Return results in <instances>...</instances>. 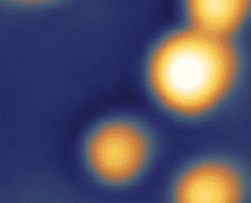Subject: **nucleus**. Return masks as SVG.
Returning <instances> with one entry per match:
<instances>
[{
	"mask_svg": "<svg viewBox=\"0 0 251 203\" xmlns=\"http://www.w3.org/2000/svg\"><path fill=\"white\" fill-rule=\"evenodd\" d=\"M249 75L247 42L203 33L181 22L149 44L140 68L152 107L186 126L222 116L239 99Z\"/></svg>",
	"mask_w": 251,
	"mask_h": 203,
	"instance_id": "f257e3e1",
	"label": "nucleus"
},
{
	"mask_svg": "<svg viewBox=\"0 0 251 203\" xmlns=\"http://www.w3.org/2000/svg\"><path fill=\"white\" fill-rule=\"evenodd\" d=\"M181 23L221 38L245 41L251 31V0H179Z\"/></svg>",
	"mask_w": 251,
	"mask_h": 203,
	"instance_id": "20e7f679",
	"label": "nucleus"
},
{
	"mask_svg": "<svg viewBox=\"0 0 251 203\" xmlns=\"http://www.w3.org/2000/svg\"><path fill=\"white\" fill-rule=\"evenodd\" d=\"M161 151L162 138L149 119L131 110H114L83 129L77 158L93 185L108 192H124L151 174Z\"/></svg>",
	"mask_w": 251,
	"mask_h": 203,
	"instance_id": "f03ea898",
	"label": "nucleus"
},
{
	"mask_svg": "<svg viewBox=\"0 0 251 203\" xmlns=\"http://www.w3.org/2000/svg\"><path fill=\"white\" fill-rule=\"evenodd\" d=\"M64 0H2V2L9 4L15 9L24 10H42L56 6Z\"/></svg>",
	"mask_w": 251,
	"mask_h": 203,
	"instance_id": "39448f33",
	"label": "nucleus"
},
{
	"mask_svg": "<svg viewBox=\"0 0 251 203\" xmlns=\"http://www.w3.org/2000/svg\"><path fill=\"white\" fill-rule=\"evenodd\" d=\"M163 197L172 203H244L251 198V168L239 157L206 151L169 174Z\"/></svg>",
	"mask_w": 251,
	"mask_h": 203,
	"instance_id": "7ed1b4c3",
	"label": "nucleus"
}]
</instances>
